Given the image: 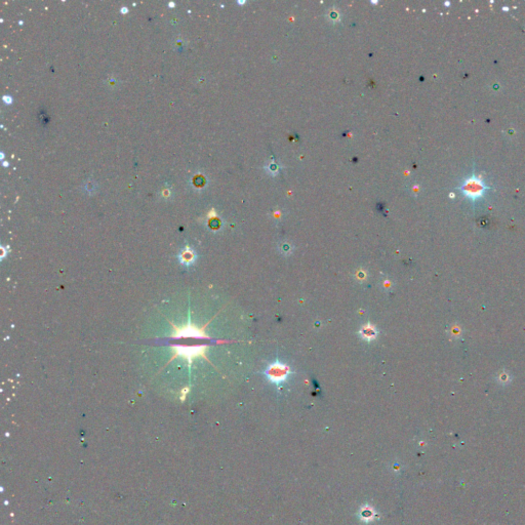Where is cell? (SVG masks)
Instances as JSON below:
<instances>
[{
    "label": "cell",
    "instance_id": "obj_3",
    "mask_svg": "<svg viewBox=\"0 0 525 525\" xmlns=\"http://www.w3.org/2000/svg\"><path fill=\"white\" fill-rule=\"evenodd\" d=\"M361 334L363 335L364 339L371 340V339H374V336H376L377 334V331L374 330L372 327H366V328H363V329L361 330Z\"/></svg>",
    "mask_w": 525,
    "mask_h": 525
},
{
    "label": "cell",
    "instance_id": "obj_1",
    "mask_svg": "<svg viewBox=\"0 0 525 525\" xmlns=\"http://www.w3.org/2000/svg\"><path fill=\"white\" fill-rule=\"evenodd\" d=\"M266 374L272 382L279 384L285 381L286 378L289 377L290 368L284 364L275 363L270 365V367L266 370Z\"/></svg>",
    "mask_w": 525,
    "mask_h": 525
},
{
    "label": "cell",
    "instance_id": "obj_2",
    "mask_svg": "<svg viewBox=\"0 0 525 525\" xmlns=\"http://www.w3.org/2000/svg\"><path fill=\"white\" fill-rule=\"evenodd\" d=\"M462 191L466 193V195L471 196L472 198H476L482 195L484 191V185L476 179H471L462 187Z\"/></svg>",
    "mask_w": 525,
    "mask_h": 525
}]
</instances>
